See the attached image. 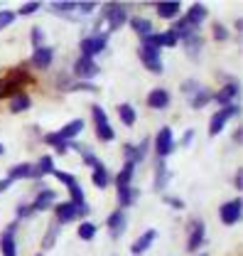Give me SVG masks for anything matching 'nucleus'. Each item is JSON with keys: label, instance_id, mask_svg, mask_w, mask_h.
<instances>
[{"label": "nucleus", "instance_id": "f257e3e1", "mask_svg": "<svg viewBox=\"0 0 243 256\" xmlns=\"http://www.w3.org/2000/svg\"><path fill=\"white\" fill-rule=\"evenodd\" d=\"M239 106L236 104H229V106H221L216 114L212 116V121H209V136H219L224 126L229 124V118H234V116H239Z\"/></svg>", "mask_w": 243, "mask_h": 256}, {"label": "nucleus", "instance_id": "f03ea898", "mask_svg": "<svg viewBox=\"0 0 243 256\" xmlns=\"http://www.w3.org/2000/svg\"><path fill=\"white\" fill-rule=\"evenodd\" d=\"M103 20L108 22L111 30L123 28V22L128 20V10H125V5H123V2H108V5H103Z\"/></svg>", "mask_w": 243, "mask_h": 256}, {"label": "nucleus", "instance_id": "7ed1b4c3", "mask_svg": "<svg viewBox=\"0 0 243 256\" xmlns=\"http://www.w3.org/2000/svg\"><path fill=\"white\" fill-rule=\"evenodd\" d=\"M91 116H93V124H96V136H98L101 140H113V138H116V133H113L111 124H108L106 111H103L101 106H93Z\"/></svg>", "mask_w": 243, "mask_h": 256}, {"label": "nucleus", "instance_id": "20e7f679", "mask_svg": "<svg viewBox=\"0 0 243 256\" xmlns=\"http://www.w3.org/2000/svg\"><path fill=\"white\" fill-rule=\"evenodd\" d=\"M140 60H143V64L150 69L152 74H162V60H160V50L157 47H152V44H145L143 42V47H140Z\"/></svg>", "mask_w": 243, "mask_h": 256}, {"label": "nucleus", "instance_id": "39448f33", "mask_svg": "<svg viewBox=\"0 0 243 256\" xmlns=\"http://www.w3.org/2000/svg\"><path fill=\"white\" fill-rule=\"evenodd\" d=\"M155 150H157L160 160L175 150V138H172V128L170 126L160 128V133H157V138H155Z\"/></svg>", "mask_w": 243, "mask_h": 256}, {"label": "nucleus", "instance_id": "423d86ee", "mask_svg": "<svg viewBox=\"0 0 243 256\" xmlns=\"http://www.w3.org/2000/svg\"><path fill=\"white\" fill-rule=\"evenodd\" d=\"M106 44H108V37H106V34H91V37H84V40H81V57H91L93 60V54L103 52Z\"/></svg>", "mask_w": 243, "mask_h": 256}, {"label": "nucleus", "instance_id": "0eeeda50", "mask_svg": "<svg viewBox=\"0 0 243 256\" xmlns=\"http://www.w3.org/2000/svg\"><path fill=\"white\" fill-rule=\"evenodd\" d=\"M241 200H231V202H226V204H221V210H219V217H221V222L224 224H236L241 220Z\"/></svg>", "mask_w": 243, "mask_h": 256}, {"label": "nucleus", "instance_id": "6e6552de", "mask_svg": "<svg viewBox=\"0 0 243 256\" xmlns=\"http://www.w3.org/2000/svg\"><path fill=\"white\" fill-rule=\"evenodd\" d=\"M101 69H98V64L93 62L91 57H79L76 62H74V74L79 76V79H91V76H96Z\"/></svg>", "mask_w": 243, "mask_h": 256}, {"label": "nucleus", "instance_id": "1a4fd4ad", "mask_svg": "<svg viewBox=\"0 0 243 256\" xmlns=\"http://www.w3.org/2000/svg\"><path fill=\"white\" fill-rule=\"evenodd\" d=\"M148 146H150V140L148 138H143V143L140 146H133V143H125L123 146V153H125V158H128V162H140V160H145V156H148Z\"/></svg>", "mask_w": 243, "mask_h": 256}, {"label": "nucleus", "instance_id": "9d476101", "mask_svg": "<svg viewBox=\"0 0 243 256\" xmlns=\"http://www.w3.org/2000/svg\"><path fill=\"white\" fill-rule=\"evenodd\" d=\"M157 239V232L155 229H148V232H143L135 242H133V246H130V254H135V256H140V254H145L148 249L152 246V242Z\"/></svg>", "mask_w": 243, "mask_h": 256}, {"label": "nucleus", "instance_id": "9b49d317", "mask_svg": "<svg viewBox=\"0 0 243 256\" xmlns=\"http://www.w3.org/2000/svg\"><path fill=\"white\" fill-rule=\"evenodd\" d=\"M15 229H17V222H12L0 236V249H2V256H17L15 252Z\"/></svg>", "mask_w": 243, "mask_h": 256}, {"label": "nucleus", "instance_id": "f8f14e48", "mask_svg": "<svg viewBox=\"0 0 243 256\" xmlns=\"http://www.w3.org/2000/svg\"><path fill=\"white\" fill-rule=\"evenodd\" d=\"M52 60H54V52H52V47H37L34 52H32V66H37V69H47V66H52Z\"/></svg>", "mask_w": 243, "mask_h": 256}, {"label": "nucleus", "instance_id": "ddd939ff", "mask_svg": "<svg viewBox=\"0 0 243 256\" xmlns=\"http://www.w3.org/2000/svg\"><path fill=\"white\" fill-rule=\"evenodd\" d=\"M204 236H207V226H204V222H194L192 224V232H189V239H187V249H189V252H197V249L202 246Z\"/></svg>", "mask_w": 243, "mask_h": 256}, {"label": "nucleus", "instance_id": "4468645a", "mask_svg": "<svg viewBox=\"0 0 243 256\" xmlns=\"http://www.w3.org/2000/svg\"><path fill=\"white\" fill-rule=\"evenodd\" d=\"M207 15H209V10H207V5H202V2H194L189 10H187V15H184V20L192 25V28H199L204 20H207Z\"/></svg>", "mask_w": 243, "mask_h": 256}, {"label": "nucleus", "instance_id": "2eb2a0df", "mask_svg": "<svg viewBox=\"0 0 243 256\" xmlns=\"http://www.w3.org/2000/svg\"><path fill=\"white\" fill-rule=\"evenodd\" d=\"M106 226H108V234H111L113 239H118L123 232H125V212H123V210H116V212L108 217Z\"/></svg>", "mask_w": 243, "mask_h": 256}, {"label": "nucleus", "instance_id": "dca6fc26", "mask_svg": "<svg viewBox=\"0 0 243 256\" xmlns=\"http://www.w3.org/2000/svg\"><path fill=\"white\" fill-rule=\"evenodd\" d=\"M148 106L150 108H167L170 106V92L167 89H152L150 94H148Z\"/></svg>", "mask_w": 243, "mask_h": 256}, {"label": "nucleus", "instance_id": "f3484780", "mask_svg": "<svg viewBox=\"0 0 243 256\" xmlns=\"http://www.w3.org/2000/svg\"><path fill=\"white\" fill-rule=\"evenodd\" d=\"M76 217H79V210H76L74 202H61V204H57V222L59 224L71 222Z\"/></svg>", "mask_w": 243, "mask_h": 256}, {"label": "nucleus", "instance_id": "a211bd4d", "mask_svg": "<svg viewBox=\"0 0 243 256\" xmlns=\"http://www.w3.org/2000/svg\"><path fill=\"white\" fill-rule=\"evenodd\" d=\"M52 202H57V192L54 190H44L37 194V200L32 202V212H42V210H49Z\"/></svg>", "mask_w": 243, "mask_h": 256}, {"label": "nucleus", "instance_id": "6ab92c4d", "mask_svg": "<svg viewBox=\"0 0 243 256\" xmlns=\"http://www.w3.org/2000/svg\"><path fill=\"white\" fill-rule=\"evenodd\" d=\"M180 10H182V2L180 0H162V2H157L160 18H177Z\"/></svg>", "mask_w": 243, "mask_h": 256}, {"label": "nucleus", "instance_id": "aec40b11", "mask_svg": "<svg viewBox=\"0 0 243 256\" xmlns=\"http://www.w3.org/2000/svg\"><path fill=\"white\" fill-rule=\"evenodd\" d=\"M20 178H37V172H34V165H30V162L12 165V168H10V175H7V180H20Z\"/></svg>", "mask_w": 243, "mask_h": 256}, {"label": "nucleus", "instance_id": "412c9836", "mask_svg": "<svg viewBox=\"0 0 243 256\" xmlns=\"http://www.w3.org/2000/svg\"><path fill=\"white\" fill-rule=\"evenodd\" d=\"M81 130H84V118H74L71 124H66V126L61 128V130H59V133H57V136H59L61 140H69V138H74V136H79Z\"/></svg>", "mask_w": 243, "mask_h": 256}, {"label": "nucleus", "instance_id": "4be33fe9", "mask_svg": "<svg viewBox=\"0 0 243 256\" xmlns=\"http://www.w3.org/2000/svg\"><path fill=\"white\" fill-rule=\"evenodd\" d=\"M239 94V84H226V86H221V92L214 96L221 106H229L231 101H234V96Z\"/></svg>", "mask_w": 243, "mask_h": 256}, {"label": "nucleus", "instance_id": "5701e85b", "mask_svg": "<svg viewBox=\"0 0 243 256\" xmlns=\"http://www.w3.org/2000/svg\"><path fill=\"white\" fill-rule=\"evenodd\" d=\"M182 42H184L187 54H189L192 60H197V57H199V50H202V37H199V34H192V37H187Z\"/></svg>", "mask_w": 243, "mask_h": 256}, {"label": "nucleus", "instance_id": "b1692460", "mask_svg": "<svg viewBox=\"0 0 243 256\" xmlns=\"http://www.w3.org/2000/svg\"><path fill=\"white\" fill-rule=\"evenodd\" d=\"M133 172H135V165L125 160L123 170L118 172V178H116V185H118V188H128V185H130V180H133Z\"/></svg>", "mask_w": 243, "mask_h": 256}, {"label": "nucleus", "instance_id": "393cba45", "mask_svg": "<svg viewBox=\"0 0 243 256\" xmlns=\"http://www.w3.org/2000/svg\"><path fill=\"white\" fill-rule=\"evenodd\" d=\"M118 116H121V121L125 126H133V124L138 121V114H135V108H133L130 104H121V106H118Z\"/></svg>", "mask_w": 243, "mask_h": 256}, {"label": "nucleus", "instance_id": "a878e982", "mask_svg": "<svg viewBox=\"0 0 243 256\" xmlns=\"http://www.w3.org/2000/svg\"><path fill=\"white\" fill-rule=\"evenodd\" d=\"M212 98H214L212 92H207L204 86H199V92H194V96H192V108H202V106H207Z\"/></svg>", "mask_w": 243, "mask_h": 256}, {"label": "nucleus", "instance_id": "bb28decb", "mask_svg": "<svg viewBox=\"0 0 243 256\" xmlns=\"http://www.w3.org/2000/svg\"><path fill=\"white\" fill-rule=\"evenodd\" d=\"M27 108H30V96L27 94L12 96V101H10V111L12 114H20V111H27Z\"/></svg>", "mask_w": 243, "mask_h": 256}, {"label": "nucleus", "instance_id": "cd10ccee", "mask_svg": "<svg viewBox=\"0 0 243 256\" xmlns=\"http://www.w3.org/2000/svg\"><path fill=\"white\" fill-rule=\"evenodd\" d=\"M135 197H138V190H133L130 185L128 188H118V202H121V207H130L135 202Z\"/></svg>", "mask_w": 243, "mask_h": 256}, {"label": "nucleus", "instance_id": "c85d7f7f", "mask_svg": "<svg viewBox=\"0 0 243 256\" xmlns=\"http://www.w3.org/2000/svg\"><path fill=\"white\" fill-rule=\"evenodd\" d=\"M130 25H133V30L138 32V34H143V37L152 34V22L150 20H145V18H133Z\"/></svg>", "mask_w": 243, "mask_h": 256}, {"label": "nucleus", "instance_id": "c756f323", "mask_svg": "<svg viewBox=\"0 0 243 256\" xmlns=\"http://www.w3.org/2000/svg\"><path fill=\"white\" fill-rule=\"evenodd\" d=\"M47 143H49V146H54V148H57V153H61V156L71 150V143H69V140H61L57 133H49V136H47Z\"/></svg>", "mask_w": 243, "mask_h": 256}, {"label": "nucleus", "instance_id": "7c9ffc66", "mask_svg": "<svg viewBox=\"0 0 243 256\" xmlns=\"http://www.w3.org/2000/svg\"><path fill=\"white\" fill-rule=\"evenodd\" d=\"M34 172H37V175H49V172H54V158H52V156H42L39 162H37V168H34Z\"/></svg>", "mask_w": 243, "mask_h": 256}, {"label": "nucleus", "instance_id": "2f4dec72", "mask_svg": "<svg viewBox=\"0 0 243 256\" xmlns=\"http://www.w3.org/2000/svg\"><path fill=\"white\" fill-rule=\"evenodd\" d=\"M91 180H93V185L96 188H108V182H111V175H108V170L106 168H98V170H93V175H91Z\"/></svg>", "mask_w": 243, "mask_h": 256}, {"label": "nucleus", "instance_id": "473e14b6", "mask_svg": "<svg viewBox=\"0 0 243 256\" xmlns=\"http://www.w3.org/2000/svg\"><path fill=\"white\" fill-rule=\"evenodd\" d=\"M59 229H61V224H59V222H54V224H52V226H49V232L44 234V242H42V246H44V252L54 246V242H57V236H59Z\"/></svg>", "mask_w": 243, "mask_h": 256}, {"label": "nucleus", "instance_id": "72a5a7b5", "mask_svg": "<svg viewBox=\"0 0 243 256\" xmlns=\"http://www.w3.org/2000/svg\"><path fill=\"white\" fill-rule=\"evenodd\" d=\"M165 182H167V165H165V160H160L157 170H155V190H162Z\"/></svg>", "mask_w": 243, "mask_h": 256}, {"label": "nucleus", "instance_id": "f704fd0d", "mask_svg": "<svg viewBox=\"0 0 243 256\" xmlns=\"http://www.w3.org/2000/svg\"><path fill=\"white\" fill-rule=\"evenodd\" d=\"M76 234L81 236V239H93L96 236V224H91V222H81L79 224V229H76Z\"/></svg>", "mask_w": 243, "mask_h": 256}, {"label": "nucleus", "instance_id": "c9c22d12", "mask_svg": "<svg viewBox=\"0 0 243 256\" xmlns=\"http://www.w3.org/2000/svg\"><path fill=\"white\" fill-rule=\"evenodd\" d=\"M52 10L54 12H71V10H76V2H71V0H66V2H52Z\"/></svg>", "mask_w": 243, "mask_h": 256}, {"label": "nucleus", "instance_id": "e433bc0d", "mask_svg": "<svg viewBox=\"0 0 243 256\" xmlns=\"http://www.w3.org/2000/svg\"><path fill=\"white\" fill-rule=\"evenodd\" d=\"M12 20H15V12H10V10H0V30H5L7 25H12Z\"/></svg>", "mask_w": 243, "mask_h": 256}, {"label": "nucleus", "instance_id": "4c0bfd02", "mask_svg": "<svg viewBox=\"0 0 243 256\" xmlns=\"http://www.w3.org/2000/svg\"><path fill=\"white\" fill-rule=\"evenodd\" d=\"M81 156H84V162H86V165H91L93 170H98V168H103V162H101V160L96 158L93 153H89V150H84Z\"/></svg>", "mask_w": 243, "mask_h": 256}, {"label": "nucleus", "instance_id": "58836bf2", "mask_svg": "<svg viewBox=\"0 0 243 256\" xmlns=\"http://www.w3.org/2000/svg\"><path fill=\"white\" fill-rule=\"evenodd\" d=\"M39 8H42V2H37V0H34V2H25V5L20 8V15H32V12H37Z\"/></svg>", "mask_w": 243, "mask_h": 256}, {"label": "nucleus", "instance_id": "ea45409f", "mask_svg": "<svg viewBox=\"0 0 243 256\" xmlns=\"http://www.w3.org/2000/svg\"><path fill=\"white\" fill-rule=\"evenodd\" d=\"M76 10L81 15H91L93 10H96V2H76Z\"/></svg>", "mask_w": 243, "mask_h": 256}, {"label": "nucleus", "instance_id": "a19ab883", "mask_svg": "<svg viewBox=\"0 0 243 256\" xmlns=\"http://www.w3.org/2000/svg\"><path fill=\"white\" fill-rule=\"evenodd\" d=\"M214 37H216V40H226V37H229V30H226L221 22H216V25H214Z\"/></svg>", "mask_w": 243, "mask_h": 256}, {"label": "nucleus", "instance_id": "79ce46f5", "mask_svg": "<svg viewBox=\"0 0 243 256\" xmlns=\"http://www.w3.org/2000/svg\"><path fill=\"white\" fill-rule=\"evenodd\" d=\"M69 89H81V92H91V94L98 92V89H96L93 84H89V82H79V84H74V86H69Z\"/></svg>", "mask_w": 243, "mask_h": 256}, {"label": "nucleus", "instance_id": "37998d69", "mask_svg": "<svg viewBox=\"0 0 243 256\" xmlns=\"http://www.w3.org/2000/svg\"><path fill=\"white\" fill-rule=\"evenodd\" d=\"M182 92H187V94H194V92H199V84H197L194 79H189V82H184V84H182Z\"/></svg>", "mask_w": 243, "mask_h": 256}, {"label": "nucleus", "instance_id": "c03bdc74", "mask_svg": "<svg viewBox=\"0 0 243 256\" xmlns=\"http://www.w3.org/2000/svg\"><path fill=\"white\" fill-rule=\"evenodd\" d=\"M32 44H34V50H37V47H42V30H39V28H34V30H32Z\"/></svg>", "mask_w": 243, "mask_h": 256}, {"label": "nucleus", "instance_id": "a18cd8bd", "mask_svg": "<svg viewBox=\"0 0 243 256\" xmlns=\"http://www.w3.org/2000/svg\"><path fill=\"white\" fill-rule=\"evenodd\" d=\"M167 202H170L175 210H182V207H184V202H182V200H177V197H167Z\"/></svg>", "mask_w": 243, "mask_h": 256}, {"label": "nucleus", "instance_id": "49530a36", "mask_svg": "<svg viewBox=\"0 0 243 256\" xmlns=\"http://www.w3.org/2000/svg\"><path fill=\"white\" fill-rule=\"evenodd\" d=\"M234 188H239V190L243 188V170H239V172H236V178H234Z\"/></svg>", "mask_w": 243, "mask_h": 256}, {"label": "nucleus", "instance_id": "de8ad7c7", "mask_svg": "<svg viewBox=\"0 0 243 256\" xmlns=\"http://www.w3.org/2000/svg\"><path fill=\"white\" fill-rule=\"evenodd\" d=\"M192 138H194V130H187V133H184V138H182V146H189V143H192Z\"/></svg>", "mask_w": 243, "mask_h": 256}, {"label": "nucleus", "instance_id": "09e8293b", "mask_svg": "<svg viewBox=\"0 0 243 256\" xmlns=\"http://www.w3.org/2000/svg\"><path fill=\"white\" fill-rule=\"evenodd\" d=\"M10 185H12V180H7V178H5V180H0V192H2V190H7Z\"/></svg>", "mask_w": 243, "mask_h": 256}, {"label": "nucleus", "instance_id": "8fccbe9b", "mask_svg": "<svg viewBox=\"0 0 243 256\" xmlns=\"http://www.w3.org/2000/svg\"><path fill=\"white\" fill-rule=\"evenodd\" d=\"M2 153H5V146H0V156H2Z\"/></svg>", "mask_w": 243, "mask_h": 256}, {"label": "nucleus", "instance_id": "3c124183", "mask_svg": "<svg viewBox=\"0 0 243 256\" xmlns=\"http://www.w3.org/2000/svg\"><path fill=\"white\" fill-rule=\"evenodd\" d=\"M0 96H2V79H0Z\"/></svg>", "mask_w": 243, "mask_h": 256}, {"label": "nucleus", "instance_id": "603ef678", "mask_svg": "<svg viewBox=\"0 0 243 256\" xmlns=\"http://www.w3.org/2000/svg\"><path fill=\"white\" fill-rule=\"evenodd\" d=\"M202 256H207V254H202Z\"/></svg>", "mask_w": 243, "mask_h": 256}, {"label": "nucleus", "instance_id": "864d4df0", "mask_svg": "<svg viewBox=\"0 0 243 256\" xmlns=\"http://www.w3.org/2000/svg\"><path fill=\"white\" fill-rule=\"evenodd\" d=\"M37 256H39V254H37Z\"/></svg>", "mask_w": 243, "mask_h": 256}]
</instances>
